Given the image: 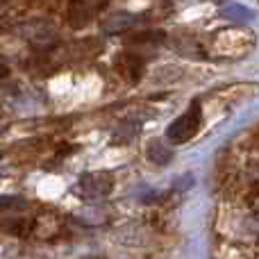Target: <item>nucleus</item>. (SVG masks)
<instances>
[{
  "mask_svg": "<svg viewBox=\"0 0 259 259\" xmlns=\"http://www.w3.org/2000/svg\"><path fill=\"white\" fill-rule=\"evenodd\" d=\"M200 123H202V116H200V107H189L184 114H180L168 127H166V139L170 143H187L191 141L193 137L198 134L200 130Z\"/></svg>",
  "mask_w": 259,
  "mask_h": 259,
  "instance_id": "nucleus-1",
  "label": "nucleus"
},
{
  "mask_svg": "<svg viewBox=\"0 0 259 259\" xmlns=\"http://www.w3.org/2000/svg\"><path fill=\"white\" fill-rule=\"evenodd\" d=\"M80 187L89 198L105 196V193L109 191V187H103V178H100V175H84L82 182H80Z\"/></svg>",
  "mask_w": 259,
  "mask_h": 259,
  "instance_id": "nucleus-2",
  "label": "nucleus"
},
{
  "mask_svg": "<svg viewBox=\"0 0 259 259\" xmlns=\"http://www.w3.org/2000/svg\"><path fill=\"white\" fill-rule=\"evenodd\" d=\"M157 157H161L159 164H166V161L170 159V150H168V148H164L161 143H152V146H150V159L157 161Z\"/></svg>",
  "mask_w": 259,
  "mask_h": 259,
  "instance_id": "nucleus-3",
  "label": "nucleus"
},
{
  "mask_svg": "<svg viewBox=\"0 0 259 259\" xmlns=\"http://www.w3.org/2000/svg\"><path fill=\"white\" fill-rule=\"evenodd\" d=\"M21 205H25V200H21V198H14V196L0 198V207H21Z\"/></svg>",
  "mask_w": 259,
  "mask_h": 259,
  "instance_id": "nucleus-4",
  "label": "nucleus"
},
{
  "mask_svg": "<svg viewBox=\"0 0 259 259\" xmlns=\"http://www.w3.org/2000/svg\"><path fill=\"white\" fill-rule=\"evenodd\" d=\"M7 66H0V80H3V77H7Z\"/></svg>",
  "mask_w": 259,
  "mask_h": 259,
  "instance_id": "nucleus-5",
  "label": "nucleus"
}]
</instances>
